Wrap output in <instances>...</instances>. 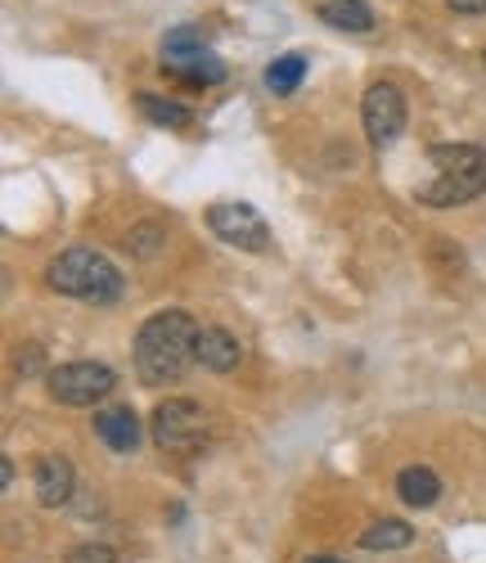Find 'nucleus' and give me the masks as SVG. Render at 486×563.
Here are the masks:
<instances>
[{"label":"nucleus","mask_w":486,"mask_h":563,"mask_svg":"<svg viewBox=\"0 0 486 563\" xmlns=\"http://www.w3.org/2000/svg\"><path fill=\"white\" fill-rule=\"evenodd\" d=\"M199 334H203V324L180 307L150 316L135 334V374L150 388L185 379V369L199 361Z\"/></svg>","instance_id":"obj_1"},{"label":"nucleus","mask_w":486,"mask_h":563,"mask_svg":"<svg viewBox=\"0 0 486 563\" xmlns=\"http://www.w3.org/2000/svg\"><path fill=\"white\" fill-rule=\"evenodd\" d=\"M45 285H51L55 294H64V298L109 307V302L122 298V271L95 249H68L45 266Z\"/></svg>","instance_id":"obj_2"},{"label":"nucleus","mask_w":486,"mask_h":563,"mask_svg":"<svg viewBox=\"0 0 486 563\" xmlns=\"http://www.w3.org/2000/svg\"><path fill=\"white\" fill-rule=\"evenodd\" d=\"M432 167L437 176L419 190V203L428 208H460L486 190V150L477 145H437Z\"/></svg>","instance_id":"obj_3"},{"label":"nucleus","mask_w":486,"mask_h":563,"mask_svg":"<svg viewBox=\"0 0 486 563\" xmlns=\"http://www.w3.org/2000/svg\"><path fill=\"white\" fill-rule=\"evenodd\" d=\"M45 388L59 406H95L118 388V374L104 361H68L45 374Z\"/></svg>","instance_id":"obj_4"},{"label":"nucleus","mask_w":486,"mask_h":563,"mask_svg":"<svg viewBox=\"0 0 486 563\" xmlns=\"http://www.w3.org/2000/svg\"><path fill=\"white\" fill-rule=\"evenodd\" d=\"M208 230L217 234L221 244L243 249V253H266V249H270V225H266V217H262L253 203H243V199L212 203V208H208Z\"/></svg>","instance_id":"obj_5"},{"label":"nucleus","mask_w":486,"mask_h":563,"mask_svg":"<svg viewBox=\"0 0 486 563\" xmlns=\"http://www.w3.org/2000/svg\"><path fill=\"white\" fill-rule=\"evenodd\" d=\"M208 410L189 397H167L154 410V442L163 451H194L208 442Z\"/></svg>","instance_id":"obj_6"},{"label":"nucleus","mask_w":486,"mask_h":563,"mask_svg":"<svg viewBox=\"0 0 486 563\" xmlns=\"http://www.w3.org/2000/svg\"><path fill=\"white\" fill-rule=\"evenodd\" d=\"M361 122H365V135L369 145H393V140L406 131V96L393 86V81H374L361 100Z\"/></svg>","instance_id":"obj_7"},{"label":"nucleus","mask_w":486,"mask_h":563,"mask_svg":"<svg viewBox=\"0 0 486 563\" xmlns=\"http://www.w3.org/2000/svg\"><path fill=\"white\" fill-rule=\"evenodd\" d=\"M32 487H36V500L45 509H59L73 500L77 492V474H73V464L64 455H41L36 468H32Z\"/></svg>","instance_id":"obj_8"},{"label":"nucleus","mask_w":486,"mask_h":563,"mask_svg":"<svg viewBox=\"0 0 486 563\" xmlns=\"http://www.w3.org/2000/svg\"><path fill=\"white\" fill-rule=\"evenodd\" d=\"M163 73H172L185 86H221L225 81V64L199 45V51H180V55H163Z\"/></svg>","instance_id":"obj_9"},{"label":"nucleus","mask_w":486,"mask_h":563,"mask_svg":"<svg viewBox=\"0 0 486 563\" xmlns=\"http://www.w3.org/2000/svg\"><path fill=\"white\" fill-rule=\"evenodd\" d=\"M95 433H100V442L118 455H131L140 446V415L131 406H113V410H100L95 415Z\"/></svg>","instance_id":"obj_10"},{"label":"nucleus","mask_w":486,"mask_h":563,"mask_svg":"<svg viewBox=\"0 0 486 563\" xmlns=\"http://www.w3.org/2000/svg\"><path fill=\"white\" fill-rule=\"evenodd\" d=\"M239 361H243V343L230 330H221V324H203V334H199V365L212 369V374H230Z\"/></svg>","instance_id":"obj_11"},{"label":"nucleus","mask_w":486,"mask_h":563,"mask_svg":"<svg viewBox=\"0 0 486 563\" xmlns=\"http://www.w3.org/2000/svg\"><path fill=\"white\" fill-rule=\"evenodd\" d=\"M397 496L410 509H432L437 500H442V478H437L428 464H406L397 474Z\"/></svg>","instance_id":"obj_12"},{"label":"nucleus","mask_w":486,"mask_h":563,"mask_svg":"<svg viewBox=\"0 0 486 563\" xmlns=\"http://www.w3.org/2000/svg\"><path fill=\"white\" fill-rule=\"evenodd\" d=\"M316 14H320V23H329L338 32H369L374 27V10L365 0H324Z\"/></svg>","instance_id":"obj_13"},{"label":"nucleus","mask_w":486,"mask_h":563,"mask_svg":"<svg viewBox=\"0 0 486 563\" xmlns=\"http://www.w3.org/2000/svg\"><path fill=\"white\" fill-rule=\"evenodd\" d=\"M135 109L150 118L154 126H167V131H185V126H194V113H189L185 104L163 100V96H154V90H140V96H135Z\"/></svg>","instance_id":"obj_14"},{"label":"nucleus","mask_w":486,"mask_h":563,"mask_svg":"<svg viewBox=\"0 0 486 563\" xmlns=\"http://www.w3.org/2000/svg\"><path fill=\"white\" fill-rule=\"evenodd\" d=\"M410 541H415V528L401 523V519H378V523H369L361 532V545L365 550H406Z\"/></svg>","instance_id":"obj_15"},{"label":"nucleus","mask_w":486,"mask_h":563,"mask_svg":"<svg viewBox=\"0 0 486 563\" xmlns=\"http://www.w3.org/2000/svg\"><path fill=\"white\" fill-rule=\"evenodd\" d=\"M302 77H307V55H279L270 68H266V86L275 90V96H294V90L302 86Z\"/></svg>","instance_id":"obj_16"},{"label":"nucleus","mask_w":486,"mask_h":563,"mask_svg":"<svg viewBox=\"0 0 486 563\" xmlns=\"http://www.w3.org/2000/svg\"><path fill=\"white\" fill-rule=\"evenodd\" d=\"M163 240H167V230H163V225L140 221V225L131 230V240H126V244H131V253H135V257H154V253L163 249Z\"/></svg>","instance_id":"obj_17"},{"label":"nucleus","mask_w":486,"mask_h":563,"mask_svg":"<svg viewBox=\"0 0 486 563\" xmlns=\"http://www.w3.org/2000/svg\"><path fill=\"white\" fill-rule=\"evenodd\" d=\"M68 563H118V550L104 541H81L68 550Z\"/></svg>","instance_id":"obj_18"},{"label":"nucleus","mask_w":486,"mask_h":563,"mask_svg":"<svg viewBox=\"0 0 486 563\" xmlns=\"http://www.w3.org/2000/svg\"><path fill=\"white\" fill-rule=\"evenodd\" d=\"M19 369H23V374H36V369H41V347H36V343H27V347L19 352Z\"/></svg>","instance_id":"obj_19"},{"label":"nucleus","mask_w":486,"mask_h":563,"mask_svg":"<svg viewBox=\"0 0 486 563\" xmlns=\"http://www.w3.org/2000/svg\"><path fill=\"white\" fill-rule=\"evenodd\" d=\"M455 14H486V0H446Z\"/></svg>","instance_id":"obj_20"},{"label":"nucleus","mask_w":486,"mask_h":563,"mask_svg":"<svg viewBox=\"0 0 486 563\" xmlns=\"http://www.w3.org/2000/svg\"><path fill=\"white\" fill-rule=\"evenodd\" d=\"M0 487H14V464H10V455H0Z\"/></svg>","instance_id":"obj_21"},{"label":"nucleus","mask_w":486,"mask_h":563,"mask_svg":"<svg viewBox=\"0 0 486 563\" xmlns=\"http://www.w3.org/2000/svg\"><path fill=\"white\" fill-rule=\"evenodd\" d=\"M307 563H343V559H333V554H311Z\"/></svg>","instance_id":"obj_22"},{"label":"nucleus","mask_w":486,"mask_h":563,"mask_svg":"<svg viewBox=\"0 0 486 563\" xmlns=\"http://www.w3.org/2000/svg\"><path fill=\"white\" fill-rule=\"evenodd\" d=\"M482 59H486V55H482Z\"/></svg>","instance_id":"obj_23"}]
</instances>
